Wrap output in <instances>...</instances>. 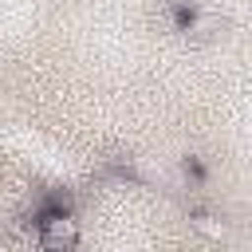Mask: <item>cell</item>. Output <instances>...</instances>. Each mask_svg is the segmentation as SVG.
<instances>
[{"label": "cell", "instance_id": "obj_1", "mask_svg": "<svg viewBox=\"0 0 252 252\" xmlns=\"http://www.w3.org/2000/svg\"><path fill=\"white\" fill-rule=\"evenodd\" d=\"M39 244H43V248H55V252L75 248V244H79V220H75L63 205H51V209L39 217Z\"/></svg>", "mask_w": 252, "mask_h": 252}]
</instances>
